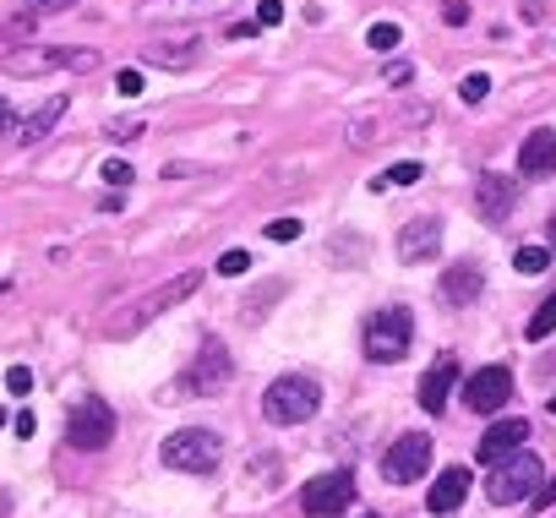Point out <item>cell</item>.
<instances>
[{"instance_id":"obj_1","label":"cell","mask_w":556,"mask_h":518,"mask_svg":"<svg viewBox=\"0 0 556 518\" xmlns=\"http://www.w3.org/2000/svg\"><path fill=\"white\" fill-rule=\"evenodd\" d=\"M361 344H366V361H371V366L404 361L409 344H415V317H409V306H382V312H371Z\"/></svg>"},{"instance_id":"obj_2","label":"cell","mask_w":556,"mask_h":518,"mask_svg":"<svg viewBox=\"0 0 556 518\" xmlns=\"http://www.w3.org/2000/svg\"><path fill=\"white\" fill-rule=\"evenodd\" d=\"M197 290H202V274H175V279H164L159 290H148L137 306H126V312L110 323V333H115V339H131V333H142L153 317H164L169 306H180V301L197 295Z\"/></svg>"},{"instance_id":"obj_3","label":"cell","mask_w":556,"mask_h":518,"mask_svg":"<svg viewBox=\"0 0 556 518\" xmlns=\"http://www.w3.org/2000/svg\"><path fill=\"white\" fill-rule=\"evenodd\" d=\"M159 458H164V469H180V475H213L224 458V437L207 426H186L159 447Z\"/></svg>"},{"instance_id":"obj_4","label":"cell","mask_w":556,"mask_h":518,"mask_svg":"<svg viewBox=\"0 0 556 518\" xmlns=\"http://www.w3.org/2000/svg\"><path fill=\"white\" fill-rule=\"evenodd\" d=\"M323 409V388L312 382V377H278L267 393H262V415L273 420V426H301V420H312Z\"/></svg>"},{"instance_id":"obj_5","label":"cell","mask_w":556,"mask_h":518,"mask_svg":"<svg viewBox=\"0 0 556 518\" xmlns=\"http://www.w3.org/2000/svg\"><path fill=\"white\" fill-rule=\"evenodd\" d=\"M540 458L534 453H507V458H496L491 464V475H485V496L496 502V507H518V502H529L534 496V485H540Z\"/></svg>"},{"instance_id":"obj_6","label":"cell","mask_w":556,"mask_h":518,"mask_svg":"<svg viewBox=\"0 0 556 518\" xmlns=\"http://www.w3.org/2000/svg\"><path fill=\"white\" fill-rule=\"evenodd\" d=\"M229 377H235V361H229V350L218 344V339H207L202 350H197V361L175 377V393L169 399H197V393H218V388H229Z\"/></svg>"},{"instance_id":"obj_7","label":"cell","mask_w":556,"mask_h":518,"mask_svg":"<svg viewBox=\"0 0 556 518\" xmlns=\"http://www.w3.org/2000/svg\"><path fill=\"white\" fill-rule=\"evenodd\" d=\"M350 502H355V475L350 469H328V475H312L301 485V513L306 518H339Z\"/></svg>"},{"instance_id":"obj_8","label":"cell","mask_w":556,"mask_h":518,"mask_svg":"<svg viewBox=\"0 0 556 518\" xmlns=\"http://www.w3.org/2000/svg\"><path fill=\"white\" fill-rule=\"evenodd\" d=\"M99 66V55L93 50H45V45H34V50H12L7 55V72L12 77H45V72H93Z\"/></svg>"},{"instance_id":"obj_9","label":"cell","mask_w":556,"mask_h":518,"mask_svg":"<svg viewBox=\"0 0 556 518\" xmlns=\"http://www.w3.org/2000/svg\"><path fill=\"white\" fill-rule=\"evenodd\" d=\"M110 437H115V409L104 399H83L66 420V442L83 453H99V447H110Z\"/></svg>"},{"instance_id":"obj_10","label":"cell","mask_w":556,"mask_h":518,"mask_svg":"<svg viewBox=\"0 0 556 518\" xmlns=\"http://www.w3.org/2000/svg\"><path fill=\"white\" fill-rule=\"evenodd\" d=\"M431 469V437L426 431H404L388 453H382V475L393 480V485H409V480H420Z\"/></svg>"},{"instance_id":"obj_11","label":"cell","mask_w":556,"mask_h":518,"mask_svg":"<svg viewBox=\"0 0 556 518\" xmlns=\"http://www.w3.org/2000/svg\"><path fill=\"white\" fill-rule=\"evenodd\" d=\"M464 404H469L475 415H496L502 404H513V371H507V366L475 371V377L464 382Z\"/></svg>"},{"instance_id":"obj_12","label":"cell","mask_w":556,"mask_h":518,"mask_svg":"<svg viewBox=\"0 0 556 518\" xmlns=\"http://www.w3.org/2000/svg\"><path fill=\"white\" fill-rule=\"evenodd\" d=\"M437 251H442V218L437 213H420L399 229V263H426Z\"/></svg>"},{"instance_id":"obj_13","label":"cell","mask_w":556,"mask_h":518,"mask_svg":"<svg viewBox=\"0 0 556 518\" xmlns=\"http://www.w3.org/2000/svg\"><path fill=\"white\" fill-rule=\"evenodd\" d=\"M518 169H523L529 180H545V175L556 169V126H534V131L523 137V148H518Z\"/></svg>"},{"instance_id":"obj_14","label":"cell","mask_w":556,"mask_h":518,"mask_svg":"<svg viewBox=\"0 0 556 518\" xmlns=\"http://www.w3.org/2000/svg\"><path fill=\"white\" fill-rule=\"evenodd\" d=\"M480 290H485V268L480 263H453L442 274V285H437V295L447 306H469V301H480Z\"/></svg>"},{"instance_id":"obj_15","label":"cell","mask_w":556,"mask_h":518,"mask_svg":"<svg viewBox=\"0 0 556 518\" xmlns=\"http://www.w3.org/2000/svg\"><path fill=\"white\" fill-rule=\"evenodd\" d=\"M523 442H529V420H523V415H513V420H496V426L480 437V447H475V453H480V464H496V458L518 453Z\"/></svg>"},{"instance_id":"obj_16","label":"cell","mask_w":556,"mask_h":518,"mask_svg":"<svg viewBox=\"0 0 556 518\" xmlns=\"http://www.w3.org/2000/svg\"><path fill=\"white\" fill-rule=\"evenodd\" d=\"M453 382H458V361H453V355H442V361L420 377V409H426V415H442V409H447Z\"/></svg>"},{"instance_id":"obj_17","label":"cell","mask_w":556,"mask_h":518,"mask_svg":"<svg viewBox=\"0 0 556 518\" xmlns=\"http://www.w3.org/2000/svg\"><path fill=\"white\" fill-rule=\"evenodd\" d=\"M475 197H480V213L491 218V224H502L507 213H513V175H496V169H485L480 175V186H475Z\"/></svg>"},{"instance_id":"obj_18","label":"cell","mask_w":556,"mask_h":518,"mask_svg":"<svg viewBox=\"0 0 556 518\" xmlns=\"http://www.w3.org/2000/svg\"><path fill=\"white\" fill-rule=\"evenodd\" d=\"M464 491H469V469H464V464H453V469H442V475L431 480V496H426V507L442 518V513H453V507L464 502Z\"/></svg>"},{"instance_id":"obj_19","label":"cell","mask_w":556,"mask_h":518,"mask_svg":"<svg viewBox=\"0 0 556 518\" xmlns=\"http://www.w3.org/2000/svg\"><path fill=\"white\" fill-rule=\"evenodd\" d=\"M61 115H66V93H55V99H45V104H39V110H34L28 121H23V131H17V142H23V148H34V142H45V137L55 131V121H61Z\"/></svg>"},{"instance_id":"obj_20","label":"cell","mask_w":556,"mask_h":518,"mask_svg":"<svg viewBox=\"0 0 556 518\" xmlns=\"http://www.w3.org/2000/svg\"><path fill=\"white\" fill-rule=\"evenodd\" d=\"M148 61H153V66L180 72V66H191V61H197V45H148Z\"/></svg>"},{"instance_id":"obj_21","label":"cell","mask_w":556,"mask_h":518,"mask_svg":"<svg viewBox=\"0 0 556 518\" xmlns=\"http://www.w3.org/2000/svg\"><path fill=\"white\" fill-rule=\"evenodd\" d=\"M551 333H556V295H545V301H540V312L529 317V339H534V344H540V339H551Z\"/></svg>"},{"instance_id":"obj_22","label":"cell","mask_w":556,"mask_h":518,"mask_svg":"<svg viewBox=\"0 0 556 518\" xmlns=\"http://www.w3.org/2000/svg\"><path fill=\"white\" fill-rule=\"evenodd\" d=\"M366 45L382 55V50H399V45H404V34H399V23H371V28H366Z\"/></svg>"},{"instance_id":"obj_23","label":"cell","mask_w":556,"mask_h":518,"mask_svg":"<svg viewBox=\"0 0 556 518\" xmlns=\"http://www.w3.org/2000/svg\"><path fill=\"white\" fill-rule=\"evenodd\" d=\"M551 268V251L545 245H523L518 251V274H545Z\"/></svg>"},{"instance_id":"obj_24","label":"cell","mask_w":556,"mask_h":518,"mask_svg":"<svg viewBox=\"0 0 556 518\" xmlns=\"http://www.w3.org/2000/svg\"><path fill=\"white\" fill-rule=\"evenodd\" d=\"M485 93H491V77H485V72H469V77L458 83V99H464V104H480Z\"/></svg>"},{"instance_id":"obj_25","label":"cell","mask_w":556,"mask_h":518,"mask_svg":"<svg viewBox=\"0 0 556 518\" xmlns=\"http://www.w3.org/2000/svg\"><path fill=\"white\" fill-rule=\"evenodd\" d=\"M7 393H12V399H28V393H34V371H28V366H12V371H7Z\"/></svg>"},{"instance_id":"obj_26","label":"cell","mask_w":556,"mask_h":518,"mask_svg":"<svg viewBox=\"0 0 556 518\" xmlns=\"http://www.w3.org/2000/svg\"><path fill=\"white\" fill-rule=\"evenodd\" d=\"M245 268H251V251H224V256H218V274H224V279H235V274H245Z\"/></svg>"},{"instance_id":"obj_27","label":"cell","mask_w":556,"mask_h":518,"mask_svg":"<svg viewBox=\"0 0 556 518\" xmlns=\"http://www.w3.org/2000/svg\"><path fill=\"white\" fill-rule=\"evenodd\" d=\"M104 180H110V186H121V191H126V186H131V180H137V169H131V164H126V159H110V164H104Z\"/></svg>"},{"instance_id":"obj_28","label":"cell","mask_w":556,"mask_h":518,"mask_svg":"<svg viewBox=\"0 0 556 518\" xmlns=\"http://www.w3.org/2000/svg\"><path fill=\"white\" fill-rule=\"evenodd\" d=\"M420 169H426V164L404 159V164H393V169H388V186H415V180H420Z\"/></svg>"},{"instance_id":"obj_29","label":"cell","mask_w":556,"mask_h":518,"mask_svg":"<svg viewBox=\"0 0 556 518\" xmlns=\"http://www.w3.org/2000/svg\"><path fill=\"white\" fill-rule=\"evenodd\" d=\"M267 240H301V218H273L267 224Z\"/></svg>"},{"instance_id":"obj_30","label":"cell","mask_w":556,"mask_h":518,"mask_svg":"<svg viewBox=\"0 0 556 518\" xmlns=\"http://www.w3.org/2000/svg\"><path fill=\"white\" fill-rule=\"evenodd\" d=\"M285 23V7H278V0H262L256 7V28H278Z\"/></svg>"},{"instance_id":"obj_31","label":"cell","mask_w":556,"mask_h":518,"mask_svg":"<svg viewBox=\"0 0 556 518\" xmlns=\"http://www.w3.org/2000/svg\"><path fill=\"white\" fill-rule=\"evenodd\" d=\"M115 142H131V137H142V121H115V126H104Z\"/></svg>"},{"instance_id":"obj_32","label":"cell","mask_w":556,"mask_h":518,"mask_svg":"<svg viewBox=\"0 0 556 518\" xmlns=\"http://www.w3.org/2000/svg\"><path fill=\"white\" fill-rule=\"evenodd\" d=\"M115 88H121L126 99H137V93H142V72H121V77H115Z\"/></svg>"},{"instance_id":"obj_33","label":"cell","mask_w":556,"mask_h":518,"mask_svg":"<svg viewBox=\"0 0 556 518\" xmlns=\"http://www.w3.org/2000/svg\"><path fill=\"white\" fill-rule=\"evenodd\" d=\"M442 23H469V7H464V0H447V7H442Z\"/></svg>"},{"instance_id":"obj_34","label":"cell","mask_w":556,"mask_h":518,"mask_svg":"<svg viewBox=\"0 0 556 518\" xmlns=\"http://www.w3.org/2000/svg\"><path fill=\"white\" fill-rule=\"evenodd\" d=\"M72 7H77V0H34V17L39 12H72Z\"/></svg>"},{"instance_id":"obj_35","label":"cell","mask_w":556,"mask_h":518,"mask_svg":"<svg viewBox=\"0 0 556 518\" xmlns=\"http://www.w3.org/2000/svg\"><path fill=\"white\" fill-rule=\"evenodd\" d=\"M382 83H388V88H404V83H409V66H388Z\"/></svg>"},{"instance_id":"obj_36","label":"cell","mask_w":556,"mask_h":518,"mask_svg":"<svg viewBox=\"0 0 556 518\" xmlns=\"http://www.w3.org/2000/svg\"><path fill=\"white\" fill-rule=\"evenodd\" d=\"M12 126H17V115H12V104L0 99V137H12Z\"/></svg>"},{"instance_id":"obj_37","label":"cell","mask_w":556,"mask_h":518,"mask_svg":"<svg viewBox=\"0 0 556 518\" xmlns=\"http://www.w3.org/2000/svg\"><path fill=\"white\" fill-rule=\"evenodd\" d=\"M534 502H540V507H551V502H556V475H551V480L540 485V496H534Z\"/></svg>"},{"instance_id":"obj_38","label":"cell","mask_w":556,"mask_h":518,"mask_svg":"<svg viewBox=\"0 0 556 518\" xmlns=\"http://www.w3.org/2000/svg\"><path fill=\"white\" fill-rule=\"evenodd\" d=\"M545 409H551V415H556V393H551V404H545Z\"/></svg>"},{"instance_id":"obj_39","label":"cell","mask_w":556,"mask_h":518,"mask_svg":"<svg viewBox=\"0 0 556 518\" xmlns=\"http://www.w3.org/2000/svg\"><path fill=\"white\" fill-rule=\"evenodd\" d=\"M0 426H7V409H0Z\"/></svg>"},{"instance_id":"obj_40","label":"cell","mask_w":556,"mask_h":518,"mask_svg":"<svg viewBox=\"0 0 556 518\" xmlns=\"http://www.w3.org/2000/svg\"><path fill=\"white\" fill-rule=\"evenodd\" d=\"M0 513H7V496H0Z\"/></svg>"},{"instance_id":"obj_41","label":"cell","mask_w":556,"mask_h":518,"mask_svg":"<svg viewBox=\"0 0 556 518\" xmlns=\"http://www.w3.org/2000/svg\"><path fill=\"white\" fill-rule=\"evenodd\" d=\"M366 518H382V513H366Z\"/></svg>"}]
</instances>
